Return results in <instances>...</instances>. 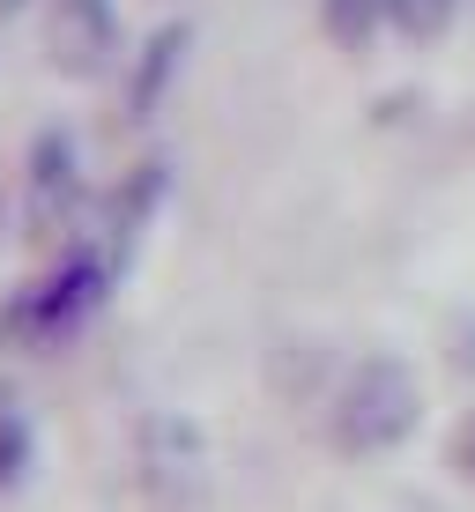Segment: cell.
Masks as SVG:
<instances>
[{
	"instance_id": "3957f363",
	"label": "cell",
	"mask_w": 475,
	"mask_h": 512,
	"mask_svg": "<svg viewBox=\"0 0 475 512\" xmlns=\"http://www.w3.org/2000/svg\"><path fill=\"white\" fill-rule=\"evenodd\" d=\"M45 45L60 75H104L119 52V15L112 0H52L45 8Z\"/></svg>"
},
{
	"instance_id": "6da1fadb",
	"label": "cell",
	"mask_w": 475,
	"mask_h": 512,
	"mask_svg": "<svg viewBox=\"0 0 475 512\" xmlns=\"http://www.w3.org/2000/svg\"><path fill=\"white\" fill-rule=\"evenodd\" d=\"M416 409H424V394H416L409 364L401 357H364L357 372L342 379V394H334V446L386 453V446H401V438L416 431Z\"/></svg>"
},
{
	"instance_id": "ba28073f",
	"label": "cell",
	"mask_w": 475,
	"mask_h": 512,
	"mask_svg": "<svg viewBox=\"0 0 475 512\" xmlns=\"http://www.w3.org/2000/svg\"><path fill=\"white\" fill-rule=\"evenodd\" d=\"M0 8H23V0H0Z\"/></svg>"
},
{
	"instance_id": "7a4b0ae2",
	"label": "cell",
	"mask_w": 475,
	"mask_h": 512,
	"mask_svg": "<svg viewBox=\"0 0 475 512\" xmlns=\"http://www.w3.org/2000/svg\"><path fill=\"white\" fill-rule=\"evenodd\" d=\"M134 461H142V483L164 505H193V490H201V475H208V446H201V431H193L186 416H149Z\"/></svg>"
},
{
	"instance_id": "277c9868",
	"label": "cell",
	"mask_w": 475,
	"mask_h": 512,
	"mask_svg": "<svg viewBox=\"0 0 475 512\" xmlns=\"http://www.w3.org/2000/svg\"><path fill=\"white\" fill-rule=\"evenodd\" d=\"M67 201H75V141H67V134H45L38 156H30V223L52 231V223L67 216Z\"/></svg>"
},
{
	"instance_id": "8992f818",
	"label": "cell",
	"mask_w": 475,
	"mask_h": 512,
	"mask_svg": "<svg viewBox=\"0 0 475 512\" xmlns=\"http://www.w3.org/2000/svg\"><path fill=\"white\" fill-rule=\"evenodd\" d=\"M379 15H386V0H327V30H334L342 45H364Z\"/></svg>"
},
{
	"instance_id": "52a82bcc",
	"label": "cell",
	"mask_w": 475,
	"mask_h": 512,
	"mask_svg": "<svg viewBox=\"0 0 475 512\" xmlns=\"http://www.w3.org/2000/svg\"><path fill=\"white\" fill-rule=\"evenodd\" d=\"M461 461H468V475H475V423H468V438H461Z\"/></svg>"
},
{
	"instance_id": "5b68a950",
	"label": "cell",
	"mask_w": 475,
	"mask_h": 512,
	"mask_svg": "<svg viewBox=\"0 0 475 512\" xmlns=\"http://www.w3.org/2000/svg\"><path fill=\"white\" fill-rule=\"evenodd\" d=\"M386 23L409 30V38H438L453 23V0H386Z\"/></svg>"
}]
</instances>
